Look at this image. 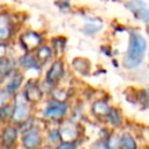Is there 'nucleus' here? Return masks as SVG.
Listing matches in <instances>:
<instances>
[{
	"label": "nucleus",
	"instance_id": "nucleus-14",
	"mask_svg": "<svg viewBox=\"0 0 149 149\" xmlns=\"http://www.w3.org/2000/svg\"><path fill=\"white\" fill-rule=\"evenodd\" d=\"M17 128L12 126V125H8L6 126L2 132H1V136H0V140L2 142V146L7 147V148H10L15 144L16 140H17Z\"/></svg>",
	"mask_w": 149,
	"mask_h": 149
},
{
	"label": "nucleus",
	"instance_id": "nucleus-10",
	"mask_svg": "<svg viewBox=\"0 0 149 149\" xmlns=\"http://www.w3.org/2000/svg\"><path fill=\"white\" fill-rule=\"evenodd\" d=\"M105 28V22L99 16H87L81 24V33L86 36H95Z\"/></svg>",
	"mask_w": 149,
	"mask_h": 149
},
{
	"label": "nucleus",
	"instance_id": "nucleus-19",
	"mask_svg": "<svg viewBox=\"0 0 149 149\" xmlns=\"http://www.w3.org/2000/svg\"><path fill=\"white\" fill-rule=\"evenodd\" d=\"M72 65L76 69L77 72L81 73L83 76H86V73L90 71V61L83 57H76L72 61Z\"/></svg>",
	"mask_w": 149,
	"mask_h": 149
},
{
	"label": "nucleus",
	"instance_id": "nucleus-15",
	"mask_svg": "<svg viewBox=\"0 0 149 149\" xmlns=\"http://www.w3.org/2000/svg\"><path fill=\"white\" fill-rule=\"evenodd\" d=\"M23 79H24L23 74H22L21 72L16 71L15 73H13V74L8 78V80H7L6 85H5V88H6L10 94L14 95V94L17 93V91L21 88V86H22V84H23Z\"/></svg>",
	"mask_w": 149,
	"mask_h": 149
},
{
	"label": "nucleus",
	"instance_id": "nucleus-16",
	"mask_svg": "<svg viewBox=\"0 0 149 149\" xmlns=\"http://www.w3.org/2000/svg\"><path fill=\"white\" fill-rule=\"evenodd\" d=\"M23 93H24V95L28 98V100L30 102H37L43 97L42 88L34 81H30V83H28V85H26Z\"/></svg>",
	"mask_w": 149,
	"mask_h": 149
},
{
	"label": "nucleus",
	"instance_id": "nucleus-8",
	"mask_svg": "<svg viewBox=\"0 0 149 149\" xmlns=\"http://www.w3.org/2000/svg\"><path fill=\"white\" fill-rule=\"evenodd\" d=\"M64 73H65V63L61 57H56L52 62H50V65L45 73L44 83L48 84L49 86H54L63 78Z\"/></svg>",
	"mask_w": 149,
	"mask_h": 149
},
{
	"label": "nucleus",
	"instance_id": "nucleus-3",
	"mask_svg": "<svg viewBox=\"0 0 149 149\" xmlns=\"http://www.w3.org/2000/svg\"><path fill=\"white\" fill-rule=\"evenodd\" d=\"M44 42V35L35 29H22L17 35V43L23 50V52H34Z\"/></svg>",
	"mask_w": 149,
	"mask_h": 149
},
{
	"label": "nucleus",
	"instance_id": "nucleus-26",
	"mask_svg": "<svg viewBox=\"0 0 149 149\" xmlns=\"http://www.w3.org/2000/svg\"><path fill=\"white\" fill-rule=\"evenodd\" d=\"M48 140L49 142L52 144H57L61 142V136H59V130L58 128L57 129H52L51 132H49V135H48Z\"/></svg>",
	"mask_w": 149,
	"mask_h": 149
},
{
	"label": "nucleus",
	"instance_id": "nucleus-27",
	"mask_svg": "<svg viewBox=\"0 0 149 149\" xmlns=\"http://www.w3.org/2000/svg\"><path fill=\"white\" fill-rule=\"evenodd\" d=\"M9 50V42H1L0 43V58L8 55Z\"/></svg>",
	"mask_w": 149,
	"mask_h": 149
},
{
	"label": "nucleus",
	"instance_id": "nucleus-21",
	"mask_svg": "<svg viewBox=\"0 0 149 149\" xmlns=\"http://www.w3.org/2000/svg\"><path fill=\"white\" fill-rule=\"evenodd\" d=\"M120 149H137V144H136V141L135 139L126 133L121 136V146H120Z\"/></svg>",
	"mask_w": 149,
	"mask_h": 149
},
{
	"label": "nucleus",
	"instance_id": "nucleus-24",
	"mask_svg": "<svg viewBox=\"0 0 149 149\" xmlns=\"http://www.w3.org/2000/svg\"><path fill=\"white\" fill-rule=\"evenodd\" d=\"M13 94H10L5 87L0 88V109L5 106H7L8 104H10V100L13 99Z\"/></svg>",
	"mask_w": 149,
	"mask_h": 149
},
{
	"label": "nucleus",
	"instance_id": "nucleus-29",
	"mask_svg": "<svg viewBox=\"0 0 149 149\" xmlns=\"http://www.w3.org/2000/svg\"><path fill=\"white\" fill-rule=\"evenodd\" d=\"M144 97H146V102L149 105V88L146 90V92H144Z\"/></svg>",
	"mask_w": 149,
	"mask_h": 149
},
{
	"label": "nucleus",
	"instance_id": "nucleus-30",
	"mask_svg": "<svg viewBox=\"0 0 149 149\" xmlns=\"http://www.w3.org/2000/svg\"><path fill=\"white\" fill-rule=\"evenodd\" d=\"M37 149H54V148H52V146H43V147L41 146V147L37 148Z\"/></svg>",
	"mask_w": 149,
	"mask_h": 149
},
{
	"label": "nucleus",
	"instance_id": "nucleus-28",
	"mask_svg": "<svg viewBox=\"0 0 149 149\" xmlns=\"http://www.w3.org/2000/svg\"><path fill=\"white\" fill-rule=\"evenodd\" d=\"M91 149H109L106 140H100V141H97L92 147Z\"/></svg>",
	"mask_w": 149,
	"mask_h": 149
},
{
	"label": "nucleus",
	"instance_id": "nucleus-20",
	"mask_svg": "<svg viewBox=\"0 0 149 149\" xmlns=\"http://www.w3.org/2000/svg\"><path fill=\"white\" fill-rule=\"evenodd\" d=\"M106 119L108 121V123H111L113 127L118 128L121 126L122 123V116H121V113L119 109L116 108H111V111L108 112V114L106 115Z\"/></svg>",
	"mask_w": 149,
	"mask_h": 149
},
{
	"label": "nucleus",
	"instance_id": "nucleus-13",
	"mask_svg": "<svg viewBox=\"0 0 149 149\" xmlns=\"http://www.w3.org/2000/svg\"><path fill=\"white\" fill-rule=\"evenodd\" d=\"M36 58L38 59V62L44 65L47 63H50L52 62L55 58H56V55H55V51L52 49V47L48 43V42H44L43 44H41L35 51H34Z\"/></svg>",
	"mask_w": 149,
	"mask_h": 149
},
{
	"label": "nucleus",
	"instance_id": "nucleus-31",
	"mask_svg": "<svg viewBox=\"0 0 149 149\" xmlns=\"http://www.w3.org/2000/svg\"><path fill=\"white\" fill-rule=\"evenodd\" d=\"M0 120H1V118H0Z\"/></svg>",
	"mask_w": 149,
	"mask_h": 149
},
{
	"label": "nucleus",
	"instance_id": "nucleus-9",
	"mask_svg": "<svg viewBox=\"0 0 149 149\" xmlns=\"http://www.w3.org/2000/svg\"><path fill=\"white\" fill-rule=\"evenodd\" d=\"M61 141H77L79 136V127L74 120H62L58 127Z\"/></svg>",
	"mask_w": 149,
	"mask_h": 149
},
{
	"label": "nucleus",
	"instance_id": "nucleus-4",
	"mask_svg": "<svg viewBox=\"0 0 149 149\" xmlns=\"http://www.w3.org/2000/svg\"><path fill=\"white\" fill-rule=\"evenodd\" d=\"M30 106L31 102L28 100L23 92L15 93L13 97L10 121L15 123H22L27 121L30 118Z\"/></svg>",
	"mask_w": 149,
	"mask_h": 149
},
{
	"label": "nucleus",
	"instance_id": "nucleus-18",
	"mask_svg": "<svg viewBox=\"0 0 149 149\" xmlns=\"http://www.w3.org/2000/svg\"><path fill=\"white\" fill-rule=\"evenodd\" d=\"M112 107H109L108 102L106 100H102V99H99V100H95L92 105V112L93 114H95L97 116H105L108 114V112L111 111Z\"/></svg>",
	"mask_w": 149,
	"mask_h": 149
},
{
	"label": "nucleus",
	"instance_id": "nucleus-11",
	"mask_svg": "<svg viewBox=\"0 0 149 149\" xmlns=\"http://www.w3.org/2000/svg\"><path fill=\"white\" fill-rule=\"evenodd\" d=\"M17 61L9 55L0 58V83L8 79L13 73L17 71Z\"/></svg>",
	"mask_w": 149,
	"mask_h": 149
},
{
	"label": "nucleus",
	"instance_id": "nucleus-17",
	"mask_svg": "<svg viewBox=\"0 0 149 149\" xmlns=\"http://www.w3.org/2000/svg\"><path fill=\"white\" fill-rule=\"evenodd\" d=\"M48 43L52 47L56 57H61V56L64 54L65 49H66L68 38H66L64 35H56V36H52V37L49 40Z\"/></svg>",
	"mask_w": 149,
	"mask_h": 149
},
{
	"label": "nucleus",
	"instance_id": "nucleus-22",
	"mask_svg": "<svg viewBox=\"0 0 149 149\" xmlns=\"http://www.w3.org/2000/svg\"><path fill=\"white\" fill-rule=\"evenodd\" d=\"M55 6L61 13H69L72 10V0H55Z\"/></svg>",
	"mask_w": 149,
	"mask_h": 149
},
{
	"label": "nucleus",
	"instance_id": "nucleus-25",
	"mask_svg": "<svg viewBox=\"0 0 149 149\" xmlns=\"http://www.w3.org/2000/svg\"><path fill=\"white\" fill-rule=\"evenodd\" d=\"M77 141H61L54 149H77Z\"/></svg>",
	"mask_w": 149,
	"mask_h": 149
},
{
	"label": "nucleus",
	"instance_id": "nucleus-23",
	"mask_svg": "<svg viewBox=\"0 0 149 149\" xmlns=\"http://www.w3.org/2000/svg\"><path fill=\"white\" fill-rule=\"evenodd\" d=\"M106 142L109 147V149H120L121 146V136L116 133H112L106 139Z\"/></svg>",
	"mask_w": 149,
	"mask_h": 149
},
{
	"label": "nucleus",
	"instance_id": "nucleus-5",
	"mask_svg": "<svg viewBox=\"0 0 149 149\" xmlns=\"http://www.w3.org/2000/svg\"><path fill=\"white\" fill-rule=\"evenodd\" d=\"M68 111L69 105L65 102V100H58L52 98L45 104L42 111V115L44 119L50 121H61L66 116Z\"/></svg>",
	"mask_w": 149,
	"mask_h": 149
},
{
	"label": "nucleus",
	"instance_id": "nucleus-7",
	"mask_svg": "<svg viewBox=\"0 0 149 149\" xmlns=\"http://www.w3.org/2000/svg\"><path fill=\"white\" fill-rule=\"evenodd\" d=\"M43 136L41 132L34 127V125L27 126L23 128L22 137H21V144L24 149H37L42 146Z\"/></svg>",
	"mask_w": 149,
	"mask_h": 149
},
{
	"label": "nucleus",
	"instance_id": "nucleus-2",
	"mask_svg": "<svg viewBox=\"0 0 149 149\" xmlns=\"http://www.w3.org/2000/svg\"><path fill=\"white\" fill-rule=\"evenodd\" d=\"M17 14L9 7H0V43L9 42L16 36L19 31Z\"/></svg>",
	"mask_w": 149,
	"mask_h": 149
},
{
	"label": "nucleus",
	"instance_id": "nucleus-12",
	"mask_svg": "<svg viewBox=\"0 0 149 149\" xmlns=\"http://www.w3.org/2000/svg\"><path fill=\"white\" fill-rule=\"evenodd\" d=\"M19 68L26 71H38L43 65L38 62L34 52H23L17 58Z\"/></svg>",
	"mask_w": 149,
	"mask_h": 149
},
{
	"label": "nucleus",
	"instance_id": "nucleus-1",
	"mask_svg": "<svg viewBox=\"0 0 149 149\" xmlns=\"http://www.w3.org/2000/svg\"><path fill=\"white\" fill-rule=\"evenodd\" d=\"M148 40L139 30H130L128 36V44L126 52L122 57V66L126 70H134L139 68L147 55Z\"/></svg>",
	"mask_w": 149,
	"mask_h": 149
},
{
	"label": "nucleus",
	"instance_id": "nucleus-6",
	"mask_svg": "<svg viewBox=\"0 0 149 149\" xmlns=\"http://www.w3.org/2000/svg\"><path fill=\"white\" fill-rule=\"evenodd\" d=\"M125 8L133 15V17L144 24H149V3L144 0H126Z\"/></svg>",
	"mask_w": 149,
	"mask_h": 149
}]
</instances>
